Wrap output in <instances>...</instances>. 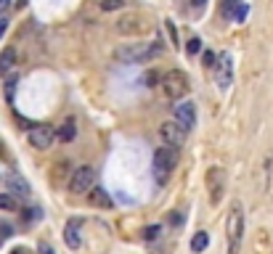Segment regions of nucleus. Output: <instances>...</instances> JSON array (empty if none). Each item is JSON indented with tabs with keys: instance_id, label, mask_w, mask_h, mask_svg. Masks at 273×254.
Instances as JSON below:
<instances>
[{
	"instance_id": "1",
	"label": "nucleus",
	"mask_w": 273,
	"mask_h": 254,
	"mask_svg": "<svg viewBox=\"0 0 273 254\" xmlns=\"http://www.w3.org/2000/svg\"><path fill=\"white\" fill-rule=\"evenodd\" d=\"M162 50H164L162 43H133V45H125V48H117L114 56L122 64H146V61L157 59Z\"/></svg>"
},
{
	"instance_id": "2",
	"label": "nucleus",
	"mask_w": 273,
	"mask_h": 254,
	"mask_svg": "<svg viewBox=\"0 0 273 254\" xmlns=\"http://www.w3.org/2000/svg\"><path fill=\"white\" fill-rule=\"evenodd\" d=\"M178 159H180V154L173 146H159L154 151V180L157 183H167L173 169L178 167Z\"/></svg>"
},
{
	"instance_id": "3",
	"label": "nucleus",
	"mask_w": 273,
	"mask_h": 254,
	"mask_svg": "<svg viewBox=\"0 0 273 254\" xmlns=\"http://www.w3.org/2000/svg\"><path fill=\"white\" fill-rule=\"evenodd\" d=\"M225 236H228V254H239L244 239V212L241 204H234L228 212V223H225Z\"/></svg>"
},
{
	"instance_id": "4",
	"label": "nucleus",
	"mask_w": 273,
	"mask_h": 254,
	"mask_svg": "<svg viewBox=\"0 0 273 254\" xmlns=\"http://www.w3.org/2000/svg\"><path fill=\"white\" fill-rule=\"evenodd\" d=\"M162 90H164V95H167L170 101H178V98H183V95H189V90H191V85H189V77H186L180 69H173V72H167V75L162 77Z\"/></svg>"
},
{
	"instance_id": "5",
	"label": "nucleus",
	"mask_w": 273,
	"mask_h": 254,
	"mask_svg": "<svg viewBox=\"0 0 273 254\" xmlns=\"http://www.w3.org/2000/svg\"><path fill=\"white\" fill-rule=\"evenodd\" d=\"M96 185V169L90 167V164H82V167H77L75 172H72V178H69V191L72 194H88L90 188Z\"/></svg>"
},
{
	"instance_id": "6",
	"label": "nucleus",
	"mask_w": 273,
	"mask_h": 254,
	"mask_svg": "<svg viewBox=\"0 0 273 254\" xmlns=\"http://www.w3.org/2000/svg\"><path fill=\"white\" fill-rule=\"evenodd\" d=\"M159 138L164 146H173V149H183L186 143V130L178 122H162L159 125Z\"/></svg>"
},
{
	"instance_id": "7",
	"label": "nucleus",
	"mask_w": 273,
	"mask_h": 254,
	"mask_svg": "<svg viewBox=\"0 0 273 254\" xmlns=\"http://www.w3.org/2000/svg\"><path fill=\"white\" fill-rule=\"evenodd\" d=\"M27 138H30V143L35 146L37 151H48L56 140V130L50 125H35V127H30V135H27Z\"/></svg>"
},
{
	"instance_id": "8",
	"label": "nucleus",
	"mask_w": 273,
	"mask_h": 254,
	"mask_svg": "<svg viewBox=\"0 0 273 254\" xmlns=\"http://www.w3.org/2000/svg\"><path fill=\"white\" fill-rule=\"evenodd\" d=\"M207 188H209V201H212V204H220L223 191H225V172L220 167H212L207 172Z\"/></svg>"
},
{
	"instance_id": "9",
	"label": "nucleus",
	"mask_w": 273,
	"mask_h": 254,
	"mask_svg": "<svg viewBox=\"0 0 273 254\" xmlns=\"http://www.w3.org/2000/svg\"><path fill=\"white\" fill-rule=\"evenodd\" d=\"M175 122H178L186 133H189V130H194V125H196V106L191 104V101L178 104V106H175Z\"/></svg>"
},
{
	"instance_id": "10",
	"label": "nucleus",
	"mask_w": 273,
	"mask_h": 254,
	"mask_svg": "<svg viewBox=\"0 0 273 254\" xmlns=\"http://www.w3.org/2000/svg\"><path fill=\"white\" fill-rule=\"evenodd\" d=\"M215 80H218V85L223 90L234 82V64H231V56L228 53H223L218 59V64H215Z\"/></svg>"
},
{
	"instance_id": "11",
	"label": "nucleus",
	"mask_w": 273,
	"mask_h": 254,
	"mask_svg": "<svg viewBox=\"0 0 273 254\" xmlns=\"http://www.w3.org/2000/svg\"><path fill=\"white\" fill-rule=\"evenodd\" d=\"M117 30L122 32V35H141V32L146 30V24H144V19H141L138 14H128V16H122V19L117 21Z\"/></svg>"
},
{
	"instance_id": "12",
	"label": "nucleus",
	"mask_w": 273,
	"mask_h": 254,
	"mask_svg": "<svg viewBox=\"0 0 273 254\" xmlns=\"http://www.w3.org/2000/svg\"><path fill=\"white\" fill-rule=\"evenodd\" d=\"M5 185H8L11 196H19V199H27V196H30V183H27L19 172H11L8 178H5Z\"/></svg>"
},
{
	"instance_id": "13",
	"label": "nucleus",
	"mask_w": 273,
	"mask_h": 254,
	"mask_svg": "<svg viewBox=\"0 0 273 254\" xmlns=\"http://www.w3.org/2000/svg\"><path fill=\"white\" fill-rule=\"evenodd\" d=\"M64 241L69 249H80V244H82V239H80V220H69L64 225Z\"/></svg>"
},
{
	"instance_id": "14",
	"label": "nucleus",
	"mask_w": 273,
	"mask_h": 254,
	"mask_svg": "<svg viewBox=\"0 0 273 254\" xmlns=\"http://www.w3.org/2000/svg\"><path fill=\"white\" fill-rule=\"evenodd\" d=\"M88 196H90V204H93V207H101V209H112V196H109V191H104L101 185H98V188L93 185V188L88 191Z\"/></svg>"
},
{
	"instance_id": "15",
	"label": "nucleus",
	"mask_w": 273,
	"mask_h": 254,
	"mask_svg": "<svg viewBox=\"0 0 273 254\" xmlns=\"http://www.w3.org/2000/svg\"><path fill=\"white\" fill-rule=\"evenodd\" d=\"M14 64H16V50L5 48L3 53H0V75H8V72L14 69Z\"/></svg>"
},
{
	"instance_id": "16",
	"label": "nucleus",
	"mask_w": 273,
	"mask_h": 254,
	"mask_svg": "<svg viewBox=\"0 0 273 254\" xmlns=\"http://www.w3.org/2000/svg\"><path fill=\"white\" fill-rule=\"evenodd\" d=\"M59 135L61 140H64V143H72V140H75V135H77V127H75V120H66L64 125L59 127Z\"/></svg>"
},
{
	"instance_id": "17",
	"label": "nucleus",
	"mask_w": 273,
	"mask_h": 254,
	"mask_svg": "<svg viewBox=\"0 0 273 254\" xmlns=\"http://www.w3.org/2000/svg\"><path fill=\"white\" fill-rule=\"evenodd\" d=\"M209 246V236L204 233V230H199V233H194V239H191V252H204Z\"/></svg>"
},
{
	"instance_id": "18",
	"label": "nucleus",
	"mask_w": 273,
	"mask_h": 254,
	"mask_svg": "<svg viewBox=\"0 0 273 254\" xmlns=\"http://www.w3.org/2000/svg\"><path fill=\"white\" fill-rule=\"evenodd\" d=\"M159 233H162V225H149V228L141 230V239H144V241H154Z\"/></svg>"
},
{
	"instance_id": "19",
	"label": "nucleus",
	"mask_w": 273,
	"mask_h": 254,
	"mask_svg": "<svg viewBox=\"0 0 273 254\" xmlns=\"http://www.w3.org/2000/svg\"><path fill=\"white\" fill-rule=\"evenodd\" d=\"M0 209L14 212V209H16V196H11V194H0Z\"/></svg>"
},
{
	"instance_id": "20",
	"label": "nucleus",
	"mask_w": 273,
	"mask_h": 254,
	"mask_svg": "<svg viewBox=\"0 0 273 254\" xmlns=\"http://www.w3.org/2000/svg\"><path fill=\"white\" fill-rule=\"evenodd\" d=\"M202 64L207 66V69H215V64H218V56H215L212 50H204V53H202Z\"/></svg>"
},
{
	"instance_id": "21",
	"label": "nucleus",
	"mask_w": 273,
	"mask_h": 254,
	"mask_svg": "<svg viewBox=\"0 0 273 254\" xmlns=\"http://www.w3.org/2000/svg\"><path fill=\"white\" fill-rule=\"evenodd\" d=\"M125 5V0H101V8L104 11H119Z\"/></svg>"
},
{
	"instance_id": "22",
	"label": "nucleus",
	"mask_w": 273,
	"mask_h": 254,
	"mask_svg": "<svg viewBox=\"0 0 273 254\" xmlns=\"http://www.w3.org/2000/svg\"><path fill=\"white\" fill-rule=\"evenodd\" d=\"M247 14H249V5H244V3H236L234 19H236V21H244V19H247Z\"/></svg>"
},
{
	"instance_id": "23",
	"label": "nucleus",
	"mask_w": 273,
	"mask_h": 254,
	"mask_svg": "<svg viewBox=\"0 0 273 254\" xmlns=\"http://www.w3.org/2000/svg\"><path fill=\"white\" fill-rule=\"evenodd\" d=\"M186 50H189L191 56H196L199 50H202V40H199V37H191V40L186 43Z\"/></svg>"
},
{
	"instance_id": "24",
	"label": "nucleus",
	"mask_w": 273,
	"mask_h": 254,
	"mask_svg": "<svg viewBox=\"0 0 273 254\" xmlns=\"http://www.w3.org/2000/svg\"><path fill=\"white\" fill-rule=\"evenodd\" d=\"M14 90H16V77H11V80H5V95H8V101H14Z\"/></svg>"
},
{
	"instance_id": "25",
	"label": "nucleus",
	"mask_w": 273,
	"mask_h": 254,
	"mask_svg": "<svg viewBox=\"0 0 273 254\" xmlns=\"http://www.w3.org/2000/svg\"><path fill=\"white\" fill-rule=\"evenodd\" d=\"M236 3L239 0H223V16H231L236 11Z\"/></svg>"
},
{
	"instance_id": "26",
	"label": "nucleus",
	"mask_w": 273,
	"mask_h": 254,
	"mask_svg": "<svg viewBox=\"0 0 273 254\" xmlns=\"http://www.w3.org/2000/svg\"><path fill=\"white\" fill-rule=\"evenodd\" d=\"M164 27H167V32H170V40L175 43V48H180V43H178V32H175L173 21H164Z\"/></svg>"
},
{
	"instance_id": "27",
	"label": "nucleus",
	"mask_w": 273,
	"mask_h": 254,
	"mask_svg": "<svg viewBox=\"0 0 273 254\" xmlns=\"http://www.w3.org/2000/svg\"><path fill=\"white\" fill-rule=\"evenodd\" d=\"M37 254H56V252H53V246H50L48 241H40V244H37Z\"/></svg>"
},
{
	"instance_id": "28",
	"label": "nucleus",
	"mask_w": 273,
	"mask_h": 254,
	"mask_svg": "<svg viewBox=\"0 0 273 254\" xmlns=\"http://www.w3.org/2000/svg\"><path fill=\"white\" fill-rule=\"evenodd\" d=\"M24 217L30 220V223H32V220H35V223H37V220H43V212H40L37 207H35V209H27V214H24Z\"/></svg>"
},
{
	"instance_id": "29",
	"label": "nucleus",
	"mask_w": 273,
	"mask_h": 254,
	"mask_svg": "<svg viewBox=\"0 0 273 254\" xmlns=\"http://www.w3.org/2000/svg\"><path fill=\"white\" fill-rule=\"evenodd\" d=\"M5 32H8V19H5V16H0V40H3Z\"/></svg>"
},
{
	"instance_id": "30",
	"label": "nucleus",
	"mask_w": 273,
	"mask_h": 254,
	"mask_svg": "<svg viewBox=\"0 0 273 254\" xmlns=\"http://www.w3.org/2000/svg\"><path fill=\"white\" fill-rule=\"evenodd\" d=\"M8 8H11V0H0V16H3Z\"/></svg>"
},
{
	"instance_id": "31",
	"label": "nucleus",
	"mask_w": 273,
	"mask_h": 254,
	"mask_svg": "<svg viewBox=\"0 0 273 254\" xmlns=\"http://www.w3.org/2000/svg\"><path fill=\"white\" fill-rule=\"evenodd\" d=\"M204 3H207V0H191V8H202Z\"/></svg>"
},
{
	"instance_id": "32",
	"label": "nucleus",
	"mask_w": 273,
	"mask_h": 254,
	"mask_svg": "<svg viewBox=\"0 0 273 254\" xmlns=\"http://www.w3.org/2000/svg\"><path fill=\"white\" fill-rule=\"evenodd\" d=\"M11 254H30V252H27V249H21V246H16V249L11 252Z\"/></svg>"
}]
</instances>
